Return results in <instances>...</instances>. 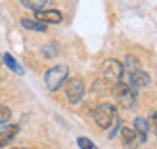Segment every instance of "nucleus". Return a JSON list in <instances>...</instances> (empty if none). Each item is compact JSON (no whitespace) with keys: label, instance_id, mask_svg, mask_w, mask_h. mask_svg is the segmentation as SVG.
<instances>
[{"label":"nucleus","instance_id":"obj_16","mask_svg":"<svg viewBox=\"0 0 157 149\" xmlns=\"http://www.w3.org/2000/svg\"><path fill=\"white\" fill-rule=\"evenodd\" d=\"M10 117H12L10 109H8V107H0V124H8Z\"/></svg>","mask_w":157,"mask_h":149},{"label":"nucleus","instance_id":"obj_8","mask_svg":"<svg viewBox=\"0 0 157 149\" xmlns=\"http://www.w3.org/2000/svg\"><path fill=\"white\" fill-rule=\"evenodd\" d=\"M19 132L17 124H8V126H0V147H4L15 138V134Z\"/></svg>","mask_w":157,"mask_h":149},{"label":"nucleus","instance_id":"obj_4","mask_svg":"<svg viewBox=\"0 0 157 149\" xmlns=\"http://www.w3.org/2000/svg\"><path fill=\"white\" fill-rule=\"evenodd\" d=\"M115 119H117V111H115V107L111 103H101V105L96 107V111H94V121H96V124L100 128H104V130H107L111 126Z\"/></svg>","mask_w":157,"mask_h":149},{"label":"nucleus","instance_id":"obj_15","mask_svg":"<svg viewBox=\"0 0 157 149\" xmlns=\"http://www.w3.org/2000/svg\"><path fill=\"white\" fill-rule=\"evenodd\" d=\"M77 143H78V147H81V149H98L88 138H78V140H77Z\"/></svg>","mask_w":157,"mask_h":149},{"label":"nucleus","instance_id":"obj_13","mask_svg":"<svg viewBox=\"0 0 157 149\" xmlns=\"http://www.w3.org/2000/svg\"><path fill=\"white\" fill-rule=\"evenodd\" d=\"M4 63H6L8 67H10L13 73H17V75H21V73H23V69L17 65V61H15V59L10 56V54H6V56H4Z\"/></svg>","mask_w":157,"mask_h":149},{"label":"nucleus","instance_id":"obj_3","mask_svg":"<svg viewBox=\"0 0 157 149\" xmlns=\"http://www.w3.org/2000/svg\"><path fill=\"white\" fill-rule=\"evenodd\" d=\"M67 75H69L67 65H54L52 69H48V71H46V76H44L48 90H52V92L59 90L61 84L67 80Z\"/></svg>","mask_w":157,"mask_h":149},{"label":"nucleus","instance_id":"obj_1","mask_svg":"<svg viewBox=\"0 0 157 149\" xmlns=\"http://www.w3.org/2000/svg\"><path fill=\"white\" fill-rule=\"evenodd\" d=\"M121 80H124L127 84H130L132 88L138 90V88H144V86L150 84V76H147V73L142 71V67H140L136 58L128 56L127 61H124V65H123V76H121Z\"/></svg>","mask_w":157,"mask_h":149},{"label":"nucleus","instance_id":"obj_6","mask_svg":"<svg viewBox=\"0 0 157 149\" xmlns=\"http://www.w3.org/2000/svg\"><path fill=\"white\" fill-rule=\"evenodd\" d=\"M84 82L81 78H67L65 80V96L69 103H78L82 98H84Z\"/></svg>","mask_w":157,"mask_h":149},{"label":"nucleus","instance_id":"obj_2","mask_svg":"<svg viewBox=\"0 0 157 149\" xmlns=\"http://www.w3.org/2000/svg\"><path fill=\"white\" fill-rule=\"evenodd\" d=\"M136 88H132L130 84H127L124 80H119L115 82V96H117V101L121 103V107L124 109H130L136 105Z\"/></svg>","mask_w":157,"mask_h":149},{"label":"nucleus","instance_id":"obj_9","mask_svg":"<svg viewBox=\"0 0 157 149\" xmlns=\"http://www.w3.org/2000/svg\"><path fill=\"white\" fill-rule=\"evenodd\" d=\"M36 13V19H40V21H44L46 25L48 23H61V19H63V15H61L58 10H40V12H35Z\"/></svg>","mask_w":157,"mask_h":149},{"label":"nucleus","instance_id":"obj_14","mask_svg":"<svg viewBox=\"0 0 157 149\" xmlns=\"http://www.w3.org/2000/svg\"><path fill=\"white\" fill-rule=\"evenodd\" d=\"M42 54H44V58H54V56H58V54H59V46L58 44H46Z\"/></svg>","mask_w":157,"mask_h":149},{"label":"nucleus","instance_id":"obj_10","mask_svg":"<svg viewBox=\"0 0 157 149\" xmlns=\"http://www.w3.org/2000/svg\"><path fill=\"white\" fill-rule=\"evenodd\" d=\"M134 132L138 134V140L140 143H144L147 140V132H150V122H147L146 119H142V117H138V119H134Z\"/></svg>","mask_w":157,"mask_h":149},{"label":"nucleus","instance_id":"obj_5","mask_svg":"<svg viewBox=\"0 0 157 149\" xmlns=\"http://www.w3.org/2000/svg\"><path fill=\"white\" fill-rule=\"evenodd\" d=\"M101 76H104V80L109 82V84H115L121 80L123 76V63L117 59H105L104 63H101Z\"/></svg>","mask_w":157,"mask_h":149},{"label":"nucleus","instance_id":"obj_12","mask_svg":"<svg viewBox=\"0 0 157 149\" xmlns=\"http://www.w3.org/2000/svg\"><path fill=\"white\" fill-rule=\"evenodd\" d=\"M21 4L25 8H29V10H33V12H40L46 8L48 0H21Z\"/></svg>","mask_w":157,"mask_h":149},{"label":"nucleus","instance_id":"obj_7","mask_svg":"<svg viewBox=\"0 0 157 149\" xmlns=\"http://www.w3.org/2000/svg\"><path fill=\"white\" fill-rule=\"evenodd\" d=\"M121 142H123V147L124 149H136L140 140H138V134L134 132V128H123L121 130Z\"/></svg>","mask_w":157,"mask_h":149},{"label":"nucleus","instance_id":"obj_18","mask_svg":"<svg viewBox=\"0 0 157 149\" xmlns=\"http://www.w3.org/2000/svg\"><path fill=\"white\" fill-rule=\"evenodd\" d=\"M15 149H27V147H15Z\"/></svg>","mask_w":157,"mask_h":149},{"label":"nucleus","instance_id":"obj_17","mask_svg":"<svg viewBox=\"0 0 157 149\" xmlns=\"http://www.w3.org/2000/svg\"><path fill=\"white\" fill-rule=\"evenodd\" d=\"M150 128L155 132V134H157V111L153 113V117H151V122H150Z\"/></svg>","mask_w":157,"mask_h":149},{"label":"nucleus","instance_id":"obj_11","mask_svg":"<svg viewBox=\"0 0 157 149\" xmlns=\"http://www.w3.org/2000/svg\"><path fill=\"white\" fill-rule=\"evenodd\" d=\"M21 27H23V29H29V31H40V33H44L48 25H46L44 21L36 19V17H33V19L23 17V19H21Z\"/></svg>","mask_w":157,"mask_h":149}]
</instances>
